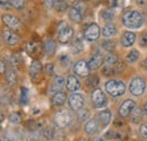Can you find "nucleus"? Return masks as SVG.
<instances>
[{
	"instance_id": "1",
	"label": "nucleus",
	"mask_w": 147,
	"mask_h": 141,
	"mask_svg": "<svg viewBox=\"0 0 147 141\" xmlns=\"http://www.w3.org/2000/svg\"><path fill=\"white\" fill-rule=\"evenodd\" d=\"M122 23L126 27L131 28V30H137L142 27L144 19L143 16L136 11V10H128L122 15Z\"/></svg>"
},
{
	"instance_id": "2",
	"label": "nucleus",
	"mask_w": 147,
	"mask_h": 141,
	"mask_svg": "<svg viewBox=\"0 0 147 141\" xmlns=\"http://www.w3.org/2000/svg\"><path fill=\"white\" fill-rule=\"evenodd\" d=\"M58 36H59V41L62 44H67L69 43V41L73 38L74 36V30L71 26H69L66 21H60L57 28Z\"/></svg>"
},
{
	"instance_id": "3",
	"label": "nucleus",
	"mask_w": 147,
	"mask_h": 141,
	"mask_svg": "<svg viewBox=\"0 0 147 141\" xmlns=\"http://www.w3.org/2000/svg\"><path fill=\"white\" fill-rule=\"evenodd\" d=\"M105 90L108 91V94H110L111 96L119 97V96H122L125 94L126 86H125V84L122 81L112 79V80H109L105 84Z\"/></svg>"
},
{
	"instance_id": "4",
	"label": "nucleus",
	"mask_w": 147,
	"mask_h": 141,
	"mask_svg": "<svg viewBox=\"0 0 147 141\" xmlns=\"http://www.w3.org/2000/svg\"><path fill=\"white\" fill-rule=\"evenodd\" d=\"M73 121V114L68 109H60L53 116V122L59 128L68 126Z\"/></svg>"
},
{
	"instance_id": "5",
	"label": "nucleus",
	"mask_w": 147,
	"mask_h": 141,
	"mask_svg": "<svg viewBox=\"0 0 147 141\" xmlns=\"http://www.w3.org/2000/svg\"><path fill=\"white\" fill-rule=\"evenodd\" d=\"M146 88V84H145V80L143 78H139V77H136L134 78L130 84H129V90L132 95L135 96H140L144 94Z\"/></svg>"
},
{
	"instance_id": "6",
	"label": "nucleus",
	"mask_w": 147,
	"mask_h": 141,
	"mask_svg": "<svg viewBox=\"0 0 147 141\" xmlns=\"http://www.w3.org/2000/svg\"><path fill=\"white\" fill-rule=\"evenodd\" d=\"M92 102L96 108H102L107 105L108 99L103 90L100 88H95L92 91Z\"/></svg>"
},
{
	"instance_id": "7",
	"label": "nucleus",
	"mask_w": 147,
	"mask_h": 141,
	"mask_svg": "<svg viewBox=\"0 0 147 141\" xmlns=\"http://www.w3.org/2000/svg\"><path fill=\"white\" fill-rule=\"evenodd\" d=\"M2 21L8 26V28L13 30V31H22L23 30V24L17 17L13 16V15H8L5 14L2 15Z\"/></svg>"
},
{
	"instance_id": "8",
	"label": "nucleus",
	"mask_w": 147,
	"mask_h": 141,
	"mask_svg": "<svg viewBox=\"0 0 147 141\" xmlns=\"http://www.w3.org/2000/svg\"><path fill=\"white\" fill-rule=\"evenodd\" d=\"M90 71L91 68L88 66V62H86L85 60H79L74 66V72L79 77H87L90 75Z\"/></svg>"
},
{
	"instance_id": "9",
	"label": "nucleus",
	"mask_w": 147,
	"mask_h": 141,
	"mask_svg": "<svg viewBox=\"0 0 147 141\" xmlns=\"http://www.w3.org/2000/svg\"><path fill=\"white\" fill-rule=\"evenodd\" d=\"M2 37H3L5 42H6L9 46H16V45H18L19 41H20L18 35L15 33V31H13V30H10V28L3 30Z\"/></svg>"
},
{
	"instance_id": "10",
	"label": "nucleus",
	"mask_w": 147,
	"mask_h": 141,
	"mask_svg": "<svg viewBox=\"0 0 147 141\" xmlns=\"http://www.w3.org/2000/svg\"><path fill=\"white\" fill-rule=\"evenodd\" d=\"M100 33H101V31H100L98 25L93 23V24H91V25H88V26H87V28L85 30V32H84V36H85V38H86L87 41H90V42H94V41H96V40L98 38Z\"/></svg>"
},
{
	"instance_id": "11",
	"label": "nucleus",
	"mask_w": 147,
	"mask_h": 141,
	"mask_svg": "<svg viewBox=\"0 0 147 141\" xmlns=\"http://www.w3.org/2000/svg\"><path fill=\"white\" fill-rule=\"evenodd\" d=\"M84 103H85V101H84L83 95L77 94V93H74L73 95H70V97L68 99V104L74 111H79L80 108H83Z\"/></svg>"
},
{
	"instance_id": "12",
	"label": "nucleus",
	"mask_w": 147,
	"mask_h": 141,
	"mask_svg": "<svg viewBox=\"0 0 147 141\" xmlns=\"http://www.w3.org/2000/svg\"><path fill=\"white\" fill-rule=\"evenodd\" d=\"M135 107H136V104H135V102L132 99L125 101L119 107V115L121 117H127L131 114V112L134 111Z\"/></svg>"
},
{
	"instance_id": "13",
	"label": "nucleus",
	"mask_w": 147,
	"mask_h": 141,
	"mask_svg": "<svg viewBox=\"0 0 147 141\" xmlns=\"http://www.w3.org/2000/svg\"><path fill=\"white\" fill-rule=\"evenodd\" d=\"M100 128H101V125H100L98 120H97V119H91V120H88V121L85 123L84 130H85L86 133L93 136V134H96V133L98 132Z\"/></svg>"
},
{
	"instance_id": "14",
	"label": "nucleus",
	"mask_w": 147,
	"mask_h": 141,
	"mask_svg": "<svg viewBox=\"0 0 147 141\" xmlns=\"http://www.w3.org/2000/svg\"><path fill=\"white\" fill-rule=\"evenodd\" d=\"M42 73V64L40 61L34 60L30 67V76L33 80H38Z\"/></svg>"
},
{
	"instance_id": "15",
	"label": "nucleus",
	"mask_w": 147,
	"mask_h": 141,
	"mask_svg": "<svg viewBox=\"0 0 147 141\" xmlns=\"http://www.w3.org/2000/svg\"><path fill=\"white\" fill-rule=\"evenodd\" d=\"M111 117H112V115H111L110 109H103V111H101V112L98 113V115H97V120H98V122H100L101 128L108 126L111 121Z\"/></svg>"
},
{
	"instance_id": "16",
	"label": "nucleus",
	"mask_w": 147,
	"mask_h": 141,
	"mask_svg": "<svg viewBox=\"0 0 147 141\" xmlns=\"http://www.w3.org/2000/svg\"><path fill=\"white\" fill-rule=\"evenodd\" d=\"M66 87H67V89L69 91H73V93L79 90V88H80V83H79L78 78L76 76H69L67 78V80H66Z\"/></svg>"
},
{
	"instance_id": "17",
	"label": "nucleus",
	"mask_w": 147,
	"mask_h": 141,
	"mask_svg": "<svg viewBox=\"0 0 147 141\" xmlns=\"http://www.w3.org/2000/svg\"><path fill=\"white\" fill-rule=\"evenodd\" d=\"M135 41H136V34L132 33V32H126V33H123L122 36H121V40H120L121 45L125 46V48L131 46L135 43Z\"/></svg>"
},
{
	"instance_id": "18",
	"label": "nucleus",
	"mask_w": 147,
	"mask_h": 141,
	"mask_svg": "<svg viewBox=\"0 0 147 141\" xmlns=\"http://www.w3.org/2000/svg\"><path fill=\"white\" fill-rule=\"evenodd\" d=\"M104 62V58L100 54V53H95L94 55H92L88 60V66L91 69H97L100 68Z\"/></svg>"
},
{
	"instance_id": "19",
	"label": "nucleus",
	"mask_w": 147,
	"mask_h": 141,
	"mask_svg": "<svg viewBox=\"0 0 147 141\" xmlns=\"http://www.w3.org/2000/svg\"><path fill=\"white\" fill-rule=\"evenodd\" d=\"M66 99H67V96H66V94L63 93V91H57L55 93V95L52 96V105L55 106H61L65 104V102H66Z\"/></svg>"
},
{
	"instance_id": "20",
	"label": "nucleus",
	"mask_w": 147,
	"mask_h": 141,
	"mask_svg": "<svg viewBox=\"0 0 147 141\" xmlns=\"http://www.w3.org/2000/svg\"><path fill=\"white\" fill-rule=\"evenodd\" d=\"M117 34V27L113 24H107L103 28H102V35L105 38H110L112 36Z\"/></svg>"
},
{
	"instance_id": "21",
	"label": "nucleus",
	"mask_w": 147,
	"mask_h": 141,
	"mask_svg": "<svg viewBox=\"0 0 147 141\" xmlns=\"http://www.w3.org/2000/svg\"><path fill=\"white\" fill-rule=\"evenodd\" d=\"M65 85V79L60 76H55L53 81H52V86L50 88V91H59L60 89L62 88V86Z\"/></svg>"
},
{
	"instance_id": "22",
	"label": "nucleus",
	"mask_w": 147,
	"mask_h": 141,
	"mask_svg": "<svg viewBox=\"0 0 147 141\" xmlns=\"http://www.w3.org/2000/svg\"><path fill=\"white\" fill-rule=\"evenodd\" d=\"M26 51L30 55H36L41 51V44L36 42H30L26 45Z\"/></svg>"
},
{
	"instance_id": "23",
	"label": "nucleus",
	"mask_w": 147,
	"mask_h": 141,
	"mask_svg": "<svg viewBox=\"0 0 147 141\" xmlns=\"http://www.w3.org/2000/svg\"><path fill=\"white\" fill-rule=\"evenodd\" d=\"M70 50H71V52L74 54L83 52V50H84V43H83V41L80 38H78V37L75 38L73 44H71V46H70Z\"/></svg>"
},
{
	"instance_id": "24",
	"label": "nucleus",
	"mask_w": 147,
	"mask_h": 141,
	"mask_svg": "<svg viewBox=\"0 0 147 141\" xmlns=\"http://www.w3.org/2000/svg\"><path fill=\"white\" fill-rule=\"evenodd\" d=\"M83 15L84 14L80 10H78L77 8H75L74 6L69 9V18L75 23H79L82 20V18H83Z\"/></svg>"
},
{
	"instance_id": "25",
	"label": "nucleus",
	"mask_w": 147,
	"mask_h": 141,
	"mask_svg": "<svg viewBox=\"0 0 147 141\" xmlns=\"http://www.w3.org/2000/svg\"><path fill=\"white\" fill-rule=\"evenodd\" d=\"M55 49H57V45H55V42L53 40H47L45 43H44V50H45V53L48 55H52L55 54Z\"/></svg>"
},
{
	"instance_id": "26",
	"label": "nucleus",
	"mask_w": 147,
	"mask_h": 141,
	"mask_svg": "<svg viewBox=\"0 0 147 141\" xmlns=\"http://www.w3.org/2000/svg\"><path fill=\"white\" fill-rule=\"evenodd\" d=\"M130 115H131V121H132L134 123H138V122L142 120L143 111H142V108H139V107H135Z\"/></svg>"
},
{
	"instance_id": "27",
	"label": "nucleus",
	"mask_w": 147,
	"mask_h": 141,
	"mask_svg": "<svg viewBox=\"0 0 147 141\" xmlns=\"http://www.w3.org/2000/svg\"><path fill=\"white\" fill-rule=\"evenodd\" d=\"M101 18L104 20V21H111L113 18H114V11L108 8V9H103L101 11Z\"/></svg>"
},
{
	"instance_id": "28",
	"label": "nucleus",
	"mask_w": 147,
	"mask_h": 141,
	"mask_svg": "<svg viewBox=\"0 0 147 141\" xmlns=\"http://www.w3.org/2000/svg\"><path fill=\"white\" fill-rule=\"evenodd\" d=\"M28 98H30V91H28V89L26 88V87H22L20 88V96H19L20 104H23V105L27 104Z\"/></svg>"
},
{
	"instance_id": "29",
	"label": "nucleus",
	"mask_w": 147,
	"mask_h": 141,
	"mask_svg": "<svg viewBox=\"0 0 147 141\" xmlns=\"http://www.w3.org/2000/svg\"><path fill=\"white\" fill-rule=\"evenodd\" d=\"M138 58H139V51L138 50H132V51H130L128 53V55H127V62L128 63H134V62H136L137 60H138Z\"/></svg>"
},
{
	"instance_id": "30",
	"label": "nucleus",
	"mask_w": 147,
	"mask_h": 141,
	"mask_svg": "<svg viewBox=\"0 0 147 141\" xmlns=\"http://www.w3.org/2000/svg\"><path fill=\"white\" fill-rule=\"evenodd\" d=\"M6 78H7V81L9 85H15L17 81V75L13 70L6 71Z\"/></svg>"
},
{
	"instance_id": "31",
	"label": "nucleus",
	"mask_w": 147,
	"mask_h": 141,
	"mask_svg": "<svg viewBox=\"0 0 147 141\" xmlns=\"http://www.w3.org/2000/svg\"><path fill=\"white\" fill-rule=\"evenodd\" d=\"M9 122L13 124H19L22 122V115L18 112H13L10 115H9Z\"/></svg>"
},
{
	"instance_id": "32",
	"label": "nucleus",
	"mask_w": 147,
	"mask_h": 141,
	"mask_svg": "<svg viewBox=\"0 0 147 141\" xmlns=\"http://www.w3.org/2000/svg\"><path fill=\"white\" fill-rule=\"evenodd\" d=\"M118 62V56L113 53H109L105 58H104V63L108 64V66H111V64H115Z\"/></svg>"
},
{
	"instance_id": "33",
	"label": "nucleus",
	"mask_w": 147,
	"mask_h": 141,
	"mask_svg": "<svg viewBox=\"0 0 147 141\" xmlns=\"http://www.w3.org/2000/svg\"><path fill=\"white\" fill-rule=\"evenodd\" d=\"M55 8L58 11H65L67 8H68V3L65 1V0H55Z\"/></svg>"
},
{
	"instance_id": "34",
	"label": "nucleus",
	"mask_w": 147,
	"mask_h": 141,
	"mask_svg": "<svg viewBox=\"0 0 147 141\" xmlns=\"http://www.w3.org/2000/svg\"><path fill=\"white\" fill-rule=\"evenodd\" d=\"M102 48L105 50V51H108V52H112L113 50H114V48H115V43L113 42V41H104V42H102Z\"/></svg>"
},
{
	"instance_id": "35",
	"label": "nucleus",
	"mask_w": 147,
	"mask_h": 141,
	"mask_svg": "<svg viewBox=\"0 0 147 141\" xmlns=\"http://www.w3.org/2000/svg\"><path fill=\"white\" fill-rule=\"evenodd\" d=\"M43 134H44V138L48 139V140L53 139V138H55V128H52V126H48V128L44 130Z\"/></svg>"
},
{
	"instance_id": "36",
	"label": "nucleus",
	"mask_w": 147,
	"mask_h": 141,
	"mask_svg": "<svg viewBox=\"0 0 147 141\" xmlns=\"http://www.w3.org/2000/svg\"><path fill=\"white\" fill-rule=\"evenodd\" d=\"M10 2H11V6L17 10H22L24 8V6H25V1L24 0H10Z\"/></svg>"
},
{
	"instance_id": "37",
	"label": "nucleus",
	"mask_w": 147,
	"mask_h": 141,
	"mask_svg": "<svg viewBox=\"0 0 147 141\" xmlns=\"http://www.w3.org/2000/svg\"><path fill=\"white\" fill-rule=\"evenodd\" d=\"M78 117H79L80 121L87 120V119L90 117V112H88L87 109H83V108H80V109L78 111Z\"/></svg>"
},
{
	"instance_id": "38",
	"label": "nucleus",
	"mask_w": 147,
	"mask_h": 141,
	"mask_svg": "<svg viewBox=\"0 0 147 141\" xmlns=\"http://www.w3.org/2000/svg\"><path fill=\"white\" fill-rule=\"evenodd\" d=\"M98 84V78L96 76H90L87 78V81H86V85L90 86V87H94Z\"/></svg>"
},
{
	"instance_id": "39",
	"label": "nucleus",
	"mask_w": 147,
	"mask_h": 141,
	"mask_svg": "<svg viewBox=\"0 0 147 141\" xmlns=\"http://www.w3.org/2000/svg\"><path fill=\"white\" fill-rule=\"evenodd\" d=\"M11 2L10 0H0V9L3 10H10L11 9Z\"/></svg>"
},
{
	"instance_id": "40",
	"label": "nucleus",
	"mask_w": 147,
	"mask_h": 141,
	"mask_svg": "<svg viewBox=\"0 0 147 141\" xmlns=\"http://www.w3.org/2000/svg\"><path fill=\"white\" fill-rule=\"evenodd\" d=\"M74 7L77 8L78 10H80L83 14L86 11V8H87V6H86V3L84 1H76L75 5H74Z\"/></svg>"
},
{
	"instance_id": "41",
	"label": "nucleus",
	"mask_w": 147,
	"mask_h": 141,
	"mask_svg": "<svg viewBox=\"0 0 147 141\" xmlns=\"http://www.w3.org/2000/svg\"><path fill=\"white\" fill-rule=\"evenodd\" d=\"M11 60H13V63H14L15 66H18L19 63L22 62V58H20L19 53H14V54H13Z\"/></svg>"
},
{
	"instance_id": "42",
	"label": "nucleus",
	"mask_w": 147,
	"mask_h": 141,
	"mask_svg": "<svg viewBox=\"0 0 147 141\" xmlns=\"http://www.w3.org/2000/svg\"><path fill=\"white\" fill-rule=\"evenodd\" d=\"M139 132H140V134H142L143 138L147 139V123L142 124V126L139 128Z\"/></svg>"
},
{
	"instance_id": "43",
	"label": "nucleus",
	"mask_w": 147,
	"mask_h": 141,
	"mask_svg": "<svg viewBox=\"0 0 147 141\" xmlns=\"http://www.w3.org/2000/svg\"><path fill=\"white\" fill-rule=\"evenodd\" d=\"M140 45L146 48L147 46V33H143V35L140 36V41H139Z\"/></svg>"
},
{
	"instance_id": "44",
	"label": "nucleus",
	"mask_w": 147,
	"mask_h": 141,
	"mask_svg": "<svg viewBox=\"0 0 147 141\" xmlns=\"http://www.w3.org/2000/svg\"><path fill=\"white\" fill-rule=\"evenodd\" d=\"M1 141H16V140H15V138H14L11 134L5 133V134L2 136V138H1Z\"/></svg>"
},
{
	"instance_id": "45",
	"label": "nucleus",
	"mask_w": 147,
	"mask_h": 141,
	"mask_svg": "<svg viewBox=\"0 0 147 141\" xmlns=\"http://www.w3.org/2000/svg\"><path fill=\"white\" fill-rule=\"evenodd\" d=\"M45 72L48 73V75H53V64L52 63H48L47 66H45Z\"/></svg>"
},
{
	"instance_id": "46",
	"label": "nucleus",
	"mask_w": 147,
	"mask_h": 141,
	"mask_svg": "<svg viewBox=\"0 0 147 141\" xmlns=\"http://www.w3.org/2000/svg\"><path fill=\"white\" fill-rule=\"evenodd\" d=\"M55 0H45V6L48 8H55Z\"/></svg>"
},
{
	"instance_id": "47",
	"label": "nucleus",
	"mask_w": 147,
	"mask_h": 141,
	"mask_svg": "<svg viewBox=\"0 0 147 141\" xmlns=\"http://www.w3.org/2000/svg\"><path fill=\"white\" fill-rule=\"evenodd\" d=\"M6 72V64L3 61L0 60V73H5Z\"/></svg>"
},
{
	"instance_id": "48",
	"label": "nucleus",
	"mask_w": 147,
	"mask_h": 141,
	"mask_svg": "<svg viewBox=\"0 0 147 141\" xmlns=\"http://www.w3.org/2000/svg\"><path fill=\"white\" fill-rule=\"evenodd\" d=\"M107 1V3L111 6V7H113V6H117V1L118 0H105Z\"/></svg>"
},
{
	"instance_id": "49",
	"label": "nucleus",
	"mask_w": 147,
	"mask_h": 141,
	"mask_svg": "<svg viewBox=\"0 0 147 141\" xmlns=\"http://www.w3.org/2000/svg\"><path fill=\"white\" fill-rule=\"evenodd\" d=\"M147 2V0H137V3L139 5V6H143V5H145Z\"/></svg>"
},
{
	"instance_id": "50",
	"label": "nucleus",
	"mask_w": 147,
	"mask_h": 141,
	"mask_svg": "<svg viewBox=\"0 0 147 141\" xmlns=\"http://www.w3.org/2000/svg\"><path fill=\"white\" fill-rule=\"evenodd\" d=\"M144 114H145V116L147 117V103L145 104V106H144Z\"/></svg>"
},
{
	"instance_id": "51",
	"label": "nucleus",
	"mask_w": 147,
	"mask_h": 141,
	"mask_svg": "<svg viewBox=\"0 0 147 141\" xmlns=\"http://www.w3.org/2000/svg\"><path fill=\"white\" fill-rule=\"evenodd\" d=\"M93 141H105L103 138H96V139H94Z\"/></svg>"
},
{
	"instance_id": "52",
	"label": "nucleus",
	"mask_w": 147,
	"mask_h": 141,
	"mask_svg": "<svg viewBox=\"0 0 147 141\" xmlns=\"http://www.w3.org/2000/svg\"><path fill=\"white\" fill-rule=\"evenodd\" d=\"M0 141H1V139H0Z\"/></svg>"
}]
</instances>
